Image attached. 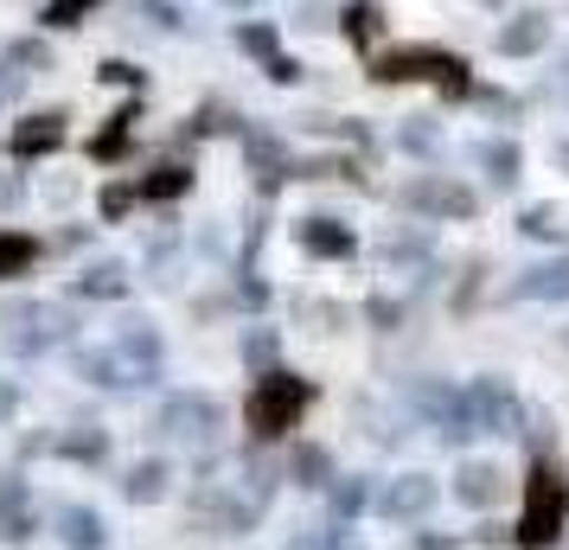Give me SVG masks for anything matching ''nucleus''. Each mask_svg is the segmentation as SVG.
Returning <instances> with one entry per match:
<instances>
[{
  "label": "nucleus",
  "instance_id": "nucleus-42",
  "mask_svg": "<svg viewBox=\"0 0 569 550\" xmlns=\"http://www.w3.org/2000/svg\"><path fill=\"white\" fill-rule=\"evenodd\" d=\"M295 20H301V32H320V27H327V7L308 0V7H295Z\"/></svg>",
  "mask_w": 569,
  "mask_h": 550
},
{
  "label": "nucleus",
  "instance_id": "nucleus-16",
  "mask_svg": "<svg viewBox=\"0 0 569 550\" xmlns=\"http://www.w3.org/2000/svg\"><path fill=\"white\" fill-rule=\"evenodd\" d=\"M167 487H173V468L160 454H141V461L122 468V499L129 506H154V499H167Z\"/></svg>",
  "mask_w": 569,
  "mask_h": 550
},
{
  "label": "nucleus",
  "instance_id": "nucleus-38",
  "mask_svg": "<svg viewBox=\"0 0 569 550\" xmlns=\"http://www.w3.org/2000/svg\"><path fill=\"white\" fill-rule=\"evenodd\" d=\"M473 103H480V109H492V116H518V97H506V90H492V83H480V90H473Z\"/></svg>",
  "mask_w": 569,
  "mask_h": 550
},
{
  "label": "nucleus",
  "instance_id": "nucleus-6",
  "mask_svg": "<svg viewBox=\"0 0 569 550\" xmlns=\"http://www.w3.org/2000/svg\"><path fill=\"white\" fill-rule=\"evenodd\" d=\"M467 403H473V422H480V436H518L525 429V403H518V391L499 378V371H480L473 384H467Z\"/></svg>",
  "mask_w": 569,
  "mask_h": 550
},
{
  "label": "nucleus",
  "instance_id": "nucleus-22",
  "mask_svg": "<svg viewBox=\"0 0 569 550\" xmlns=\"http://www.w3.org/2000/svg\"><path fill=\"white\" fill-rule=\"evenodd\" d=\"M52 454H64V461H78V468H103L109 461V429L97 422H78V429H64V436H52Z\"/></svg>",
  "mask_w": 569,
  "mask_h": 550
},
{
  "label": "nucleus",
  "instance_id": "nucleus-31",
  "mask_svg": "<svg viewBox=\"0 0 569 550\" xmlns=\"http://www.w3.org/2000/svg\"><path fill=\"white\" fill-rule=\"evenodd\" d=\"M7 64H13V71H52V46H46V39H13V46H7Z\"/></svg>",
  "mask_w": 569,
  "mask_h": 550
},
{
  "label": "nucleus",
  "instance_id": "nucleus-29",
  "mask_svg": "<svg viewBox=\"0 0 569 550\" xmlns=\"http://www.w3.org/2000/svg\"><path fill=\"white\" fill-rule=\"evenodd\" d=\"M276 352H282V333H276V327H243V366L250 371H269L276 366Z\"/></svg>",
  "mask_w": 569,
  "mask_h": 550
},
{
  "label": "nucleus",
  "instance_id": "nucleus-12",
  "mask_svg": "<svg viewBox=\"0 0 569 550\" xmlns=\"http://www.w3.org/2000/svg\"><path fill=\"white\" fill-rule=\"evenodd\" d=\"M543 46H550V13H538V7L492 32V52H499V58H538Z\"/></svg>",
  "mask_w": 569,
  "mask_h": 550
},
{
  "label": "nucleus",
  "instance_id": "nucleus-34",
  "mask_svg": "<svg viewBox=\"0 0 569 550\" xmlns=\"http://www.w3.org/2000/svg\"><path fill=\"white\" fill-rule=\"evenodd\" d=\"M365 320H371L378 333H397V327H403V301H390V294H371V301H365Z\"/></svg>",
  "mask_w": 569,
  "mask_h": 550
},
{
  "label": "nucleus",
  "instance_id": "nucleus-15",
  "mask_svg": "<svg viewBox=\"0 0 569 550\" xmlns=\"http://www.w3.org/2000/svg\"><path fill=\"white\" fill-rule=\"evenodd\" d=\"M71 366H78V378H83V384H97V391H129V384H134L129 366L116 359V346H78V352H71Z\"/></svg>",
  "mask_w": 569,
  "mask_h": 550
},
{
  "label": "nucleus",
  "instance_id": "nucleus-11",
  "mask_svg": "<svg viewBox=\"0 0 569 550\" xmlns=\"http://www.w3.org/2000/svg\"><path fill=\"white\" fill-rule=\"evenodd\" d=\"M129 289H134V276H129V262H116V257L83 262L78 282H71V294H78V301H129Z\"/></svg>",
  "mask_w": 569,
  "mask_h": 550
},
{
  "label": "nucleus",
  "instance_id": "nucleus-14",
  "mask_svg": "<svg viewBox=\"0 0 569 550\" xmlns=\"http://www.w3.org/2000/svg\"><path fill=\"white\" fill-rule=\"evenodd\" d=\"M46 257V237L39 231H20V224H0V282H20L32 276Z\"/></svg>",
  "mask_w": 569,
  "mask_h": 550
},
{
  "label": "nucleus",
  "instance_id": "nucleus-27",
  "mask_svg": "<svg viewBox=\"0 0 569 550\" xmlns=\"http://www.w3.org/2000/svg\"><path fill=\"white\" fill-rule=\"evenodd\" d=\"M397 148L410 160H436L441 154V129H436V116H410L403 129H397Z\"/></svg>",
  "mask_w": 569,
  "mask_h": 550
},
{
  "label": "nucleus",
  "instance_id": "nucleus-2",
  "mask_svg": "<svg viewBox=\"0 0 569 550\" xmlns=\"http://www.w3.org/2000/svg\"><path fill=\"white\" fill-rule=\"evenodd\" d=\"M308 403H313V384H308V378H295V371L269 366V371H250L243 422H250V436H257V442H282L288 429H301Z\"/></svg>",
  "mask_w": 569,
  "mask_h": 550
},
{
  "label": "nucleus",
  "instance_id": "nucleus-45",
  "mask_svg": "<svg viewBox=\"0 0 569 550\" xmlns=\"http://www.w3.org/2000/svg\"><path fill=\"white\" fill-rule=\"evenodd\" d=\"M557 167H563V173H569V141H557Z\"/></svg>",
  "mask_w": 569,
  "mask_h": 550
},
{
  "label": "nucleus",
  "instance_id": "nucleus-36",
  "mask_svg": "<svg viewBox=\"0 0 569 550\" xmlns=\"http://www.w3.org/2000/svg\"><path fill=\"white\" fill-rule=\"evenodd\" d=\"M262 78H269V83H282V90H295V83L308 78V64H295L288 52H276L269 64H262Z\"/></svg>",
  "mask_w": 569,
  "mask_h": 550
},
{
  "label": "nucleus",
  "instance_id": "nucleus-9",
  "mask_svg": "<svg viewBox=\"0 0 569 550\" xmlns=\"http://www.w3.org/2000/svg\"><path fill=\"white\" fill-rule=\"evenodd\" d=\"M64 109H39V116H20L13 129H7V154L13 160H39L52 154V148H64Z\"/></svg>",
  "mask_w": 569,
  "mask_h": 550
},
{
  "label": "nucleus",
  "instance_id": "nucleus-7",
  "mask_svg": "<svg viewBox=\"0 0 569 550\" xmlns=\"http://www.w3.org/2000/svg\"><path fill=\"white\" fill-rule=\"evenodd\" d=\"M436 499H441V480L436 473H422V468H410V473H397V480H385V493H378V519L422 524L429 512H436Z\"/></svg>",
  "mask_w": 569,
  "mask_h": 550
},
{
  "label": "nucleus",
  "instance_id": "nucleus-25",
  "mask_svg": "<svg viewBox=\"0 0 569 550\" xmlns=\"http://www.w3.org/2000/svg\"><path fill=\"white\" fill-rule=\"evenodd\" d=\"M518 231L531 237V243H563V237H569V218H563V206L538 199V206L518 211Z\"/></svg>",
  "mask_w": 569,
  "mask_h": 550
},
{
  "label": "nucleus",
  "instance_id": "nucleus-8",
  "mask_svg": "<svg viewBox=\"0 0 569 550\" xmlns=\"http://www.w3.org/2000/svg\"><path fill=\"white\" fill-rule=\"evenodd\" d=\"M295 243H301V257H313V262H352L359 257L352 224H339V218H327V211H308V218L295 224Z\"/></svg>",
  "mask_w": 569,
  "mask_h": 550
},
{
  "label": "nucleus",
  "instance_id": "nucleus-18",
  "mask_svg": "<svg viewBox=\"0 0 569 550\" xmlns=\"http://www.w3.org/2000/svg\"><path fill=\"white\" fill-rule=\"evenodd\" d=\"M134 192H141V206H173V199L192 192V167H186V160H160V167H148V173L134 180Z\"/></svg>",
  "mask_w": 569,
  "mask_h": 550
},
{
  "label": "nucleus",
  "instance_id": "nucleus-21",
  "mask_svg": "<svg viewBox=\"0 0 569 550\" xmlns=\"http://www.w3.org/2000/svg\"><path fill=\"white\" fill-rule=\"evenodd\" d=\"M512 301H569V257L563 262H538V269H525L512 289Z\"/></svg>",
  "mask_w": 569,
  "mask_h": 550
},
{
  "label": "nucleus",
  "instance_id": "nucleus-37",
  "mask_svg": "<svg viewBox=\"0 0 569 550\" xmlns=\"http://www.w3.org/2000/svg\"><path fill=\"white\" fill-rule=\"evenodd\" d=\"M480 289H487V262H467V276H461V294H455V308L467 314V308H473V294H480Z\"/></svg>",
  "mask_w": 569,
  "mask_h": 550
},
{
  "label": "nucleus",
  "instance_id": "nucleus-3",
  "mask_svg": "<svg viewBox=\"0 0 569 550\" xmlns=\"http://www.w3.org/2000/svg\"><path fill=\"white\" fill-rule=\"evenodd\" d=\"M371 83H436L441 97H473V64L448 46H397L371 58Z\"/></svg>",
  "mask_w": 569,
  "mask_h": 550
},
{
  "label": "nucleus",
  "instance_id": "nucleus-28",
  "mask_svg": "<svg viewBox=\"0 0 569 550\" xmlns=\"http://www.w3.org/2000/svg\"><path fill=\"white\" fill-rule=\"evenodd\" d=\"M378 250H385L390 269H397V262H403V269H422V262H429V231H390Z\"/></svg>",
  "mask_w": 569,
  "mask_h": 550
},
{
  "label": "nucleus",
  "instance_id": "nucleus-33",
  "mask_svg": "<svg viewBox=\"0 0 569 550\" xmlns=\"http://www.w3.org/2000/svg\"><path fill=\"white\" fill-rule=\"evenodd\" d=\"M141 206V192H134V186H103V224H122V218H129V211Z\"/></svg>",
  "mask_w": 569,
  "mask_h": 550
},
{
  "label": "nucleus",
  "instance_id": "nucleus-32",
  "mask_svg": "<svg viewBox=\"0 0 569 550\" xmlns=\"http://www.w3.org/2000/svg\"><path fill=\"white\" fill-rule=\"evenodd\" d=\"M141 7V20H154L160 32H192V13H186L180 0H134Z\"/></svg>",
  "mask_w": 569,
  "mask_h": 550
},
{
  "label": "nucleus",
  "instance_id": "nucleus-43",
  "mask_svg": "<svg viewBox=\"0 0 569 550\" xmlns=\"http://www.w3.org/2000/svg\"><path fill=\"white\" fill-rule=\"evenodd\" d=\"M13 410H20V384L0 378V422H13Z\"/></svg>",
  "mask_w": 569,
  "mask_h": 550
},
{
  "label": "nucleus",
  "instance_id": "nucleus-26",
  "mask_svg": "<svg viewBox=\"0 0 569 550\" xmlns=\"http://www.w3.org/2000/svg\"><path fill=\"white\" fill-rule=\"evenodd\" d=\"M237 52L243 58H257V64H269V58L282 52V32H276V20H237Z\"/></svg>",
  "mask_w": 569,
  "mask_h": 550
},
{
  "label": "nucleus",
  "instance_id": "nucleus-40",
  "mask_svg": "<svg viewBox=\"0 0 569 550\" xmlns=\"http://www.w3.org/2000/svg\"><path fill=\"white\" fill-rule=\"evenodd\" d=\"M27 90V71H13V64H0V103H13Z\"/></svg>",
  "mask_w": 569,
  "mask_h": 550
},
{
  "label": "nucleus",
  "instance_id": "nucleus-17",
  "mask_svg": "<svg viewBox=\"0 0 569 550\" xmlns=\"http://www.w3.org/2000/svg\"><path fill=\"white\" fill-rule=\"evenodd\" d=\"M288 480L301 487V493H327L339 480V468H333V448H320V442H301L295 454H288Z\"/></svg>",
  "mask_w": 569,
  "mask_h": 550
},
{
  "label": "nucleus",
  "instance_id": "nucleus-19",
  "mask_svg": "<svg viewBox=\"0 0 569 550\" xmlns=\"http://www.w3.org/2000/svg\"><path fill=\"white\" fill-rule=\"evenodd\" d=\"M385 0H346V7H339V32H346V39H352V52H371V46H378V39H385Z\"/></svg>",
  "mask_w": 569,
  "mask_h": 550
},
{
  "label": "nucleus",
  "instance_id": "nucleus-10",
  "mask_svg": "<svg viewBox=\"0 0 569 550\" xmlns=\"http://www.w3.org/2000/svg\"><path fill=\"white\" fill-rule=\"evenodd\" d=\"M499 499H506V468H492V461H461V468H455V506L492 512Z\"/></svg>",
  "mask_w": 569,
  "mask_h": 550
},
{
  "label": "nucleus",
  "instance_id": "nucleus-41",
  "mask_svg": "<svg viewBox=\"0 0 569 550\" xmlns=\"http://www.w3.org/2000/svg\"><path fill=\"white\" fill-rule=\"evenodd\" d=\"M27 199V180H13V173H0V211H13Z\"/></svg>",
  "mask_w": 569,
  "mask_h": 550
},
{
  "label": "nucleus",
  "instance_id": "nucleus-35",
  "mask_svg": "<svg viewBox=\"0 0 569 550\" xmlns=\"http://www.w3.org/2000/svg\"><path fill=\"white\" fill-rule=\"evenodd\" d=\"M97 83H122V90H134V97H141V90H148V78H141V71H134L129 58H109V64H97Z\"/></svg>",
  "mask_w": 569,
  "mask_h": 550
},
{
  "label": "nucleus",
  "instance_id": "nucleus-30",
  "mask_svg": "<svg viewBox=\"0 0 569 550\" xmlns=\"http://www.w3.org/2000/svg\"><path fill=\"white\" fill-rule=\"evenodd\" d=\"M97 7H103V0H46V7H39V20H46L52 32H71V27H83Z\"/></svg>",
  "mask_w": 569,
  "mask_h": 550
},
{
  "label": "nucleus",
  "instance_id": "nucleus-23",
  "mask_svg": "<svg viewBox=\"0 0 569 550\" xmlns=\"http://www.w3.org/2000/svg\"><path fill=\"white\" fill-rule=\"evenodd\" d=\"M371 506V473H339L327 487V524H352Z\"/></svg>",
  "mask_w": 569,
  "mask_h": 550
},
{
  "label": "nucleus",
  "instance_id": "nucleus-44",
  "mask_svg": "<svg viewBox=\"0 0 569 550\" xmlns=\"http://www.w3.org/2000/svg\"><path fill=\"white\" fill-rule=\"evenodd\" d=\"M410 550H461V544H455V538H429V531H416Z\"/></svg>",
  "mask_w": 569,
  "mask_h": 550
},
{
  "label": "nucleus",
  "instance_id": "nucleus-20",
  "mask_svg": "<svg viewBox=\"0 0 569 550\" xmlns=\"http://www.w3.org/2000/svg\"><path fill=\"white\" fill-rule=\"evenodd\" d=\"M134 116H141V97H129V103L116 109V116L103 122V134H90V160H97V167H109V160L129 154V141H134Z\"/></svg>",
  "mask_w": 569,
  "mask_h": 550
},
{
  "label": "nucleus",
  "instance_id": "nucleus-24",
  "mask_svg": "<svg viewBox=\"0 0 569 550\" xmlns=\"http://www.w3.org/2000/svg\"><path fill=\"white\" fill-rule=\"evenodd\" d=\"M473 160L487 167V180L499 186V192H506V186H518V173H525V154H518V141H499V134H492V141H480V148H473Z\"/></svg>",
  "mask_w": 569,
  "mask_h": 550
},
{
  "label": "nucleus",
  "instance_id": "nucleus-39",
  "mask_svg": "<svg viewBox=\"0 0 569 550\" xmlns=\"http://www.w3.org/2000/svg\"><path fill=\"white\" fill-rule=\"evenodd\" d=\"M237 308H269V282L243 276V282H237Z\"/></svg>",
  "mask_w": 569,
  "mask_h": 550
},
{
  "label": "nucleus",
  "instance_id": "nucleus-5",
  "mask_svg": "<svg viewBox=\"0 0 569 550\" xmlns=\"http://www.w3.org/2000/svg\"><path fill=\"white\" fill-rule=\"evenodd\" d=\"M397 206L416 218H480V192L461 186L455 173H416L397 186Z\"/></svg>",
  "mask_w": 569,
  "mask_h": 550
},
{
  "label": "nucleus",
  "instance_id": "nucleus-4",
  "mask_svg": "<svg viewBox=\"0 0 569 550\" xmlns=\"http://www.w3.org/2000/svg\"><path fill=\"white\" fill-rule=\"evenodd\" d=\"M224 429V403L211 391H173L154 410V436L160 442H186V448H211Z\"/></svg>",
  "mask_w": 569,
  "mask_h": 550
},
{
  "label": "nucleus",
  "instance_id": "nucleus-1",
  "mask_svg": "<svg viewBox=\"0 0 569 550\" xmlns=\"http://www.w3.org/2000/svg\"><path fill=\"white\" fill-rule=\"evenodd\" d=\"M569 524V473L557 461H531L525 473V506H518V524H512V544L518 550H557Z\"/></svg>",
  "mask_w": 569,
  "mask_h": 550
},
{
  "label": "nucleus",
  "instance_id": "nucleus-13",
  "mask_svg": "<svg viewBox=\"0 0 569 550\" xmlns=\"http://www.w3.org/2000/svg\"><path fill=\"white\" fill-rule=\"evenodd\" d=\"M58 544L64 550H109V519L97 506H58Z\"/></svg>",
  "mask_w": 569,
  "mask_h": 550
}]
</instances>
